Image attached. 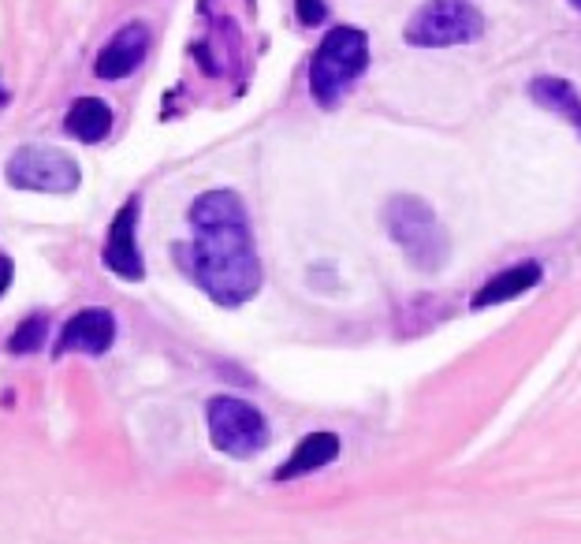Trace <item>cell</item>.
Wrapping results in <instances>:
<instances>
[{
  "label": "cell",
  "instance_id": "cell-18",
  "mask_svg": "<svg viewBox=\"0 0 581 544\" xmlns=\"http://www.w3.org/2000/svg\"><path fill=\"white\" fill-rule=\"evenodd\" d=\"M570 4H574V8H578V12H581V0H570Z\"/></svg>",
  "mask_w": 581,
  "mask_h": 544
},
{
  "label": "cell",
  "instance_id": "cell-12",
  "mask_svg": "<svg viewBox=\"0 0 581 544\" xmlns=\"http://www.w3.org/2000/svg\"><path fill=\"white\" fill-rule=\"evenodd\" d=\"M529 97L548 109L552 116H559L563 123H570L581 135V90L570 79H559V75H537L529 82Z\"/></svg>",
  "mask_w": 581,
  "mask_h": 544
},
{
  "label": "cell",
  "instance_id": "cell-14",
  "mask_svg": "<svg viewBox=\"0 0 581 544\" xmlns=\"http://www.w3.org/2000/svg\"><path fill=\"white\" fill-rule=\"evenodd\" d=\"M45 336H49V317L45 313H34L27 321H19L12 336H8V351L12 354H38L45 347Z\"/></svg>",
  "mask_w": 581,
  "mask_h": 544
},
{
  "label": "cell",
  "instance_id": "cell-2",
  "mask_svg": "<svg viewBox=\"0 0 581 544\" xmlns=\"http://www.w3.org/2000/svg\"><path fill=\"white\" fill-rule=\"evenodd\" d=\"M369 71V38L358 27H332L310 60V97L317 109H336Z\"/></svg>",
  "mask_w": 581,
  "mask_h": 544
},
{
  "label": "cell",
  "instance_id": "cell-7",
  "mask_svg": "<svg viewBox=\"0 0 581 544\" xmlns=\"http://www.w3.org/2000/svg\"><path fill=\"white\" fill-rule=\"evenodd\" d=\"M112 343H116V317L105 306H90V310H79L75 317L64 321L60 336H56L53 358H64V354H109Z\"/></svg>",
  "mask_w": 581,
  "mask_h": 544
},
{
  "label": "cell",
  "instance_id": "cell-17",
  "mask_svg": "<svg viewBox=\"0 0 581 544\" xmlns=\"http://www.w3.org/2000/svg\"><path fill=\"white\" fill-rule=\"evenodd\" d=\"M4 101H8V94H4V90H0V105H4Z\"/></svg>",
  "mask_w": 581,
  "mask_h": 544
},
{
  "label": "cell",
  "instance_id": "cell-15",
  "mask_svg": "<svg viewBox=\"0 0 581 544\" xmlns=\"http://www.w3.org/2000/svg\"><path fill=\"white\" fill-rule=\"evenodd\" d=\"M295 15L302 27H321L328 15V4L325 0H295Z\"/></svg>",
  "mask_w": 581,
  "mask_h": 544
},
{
  "label": "cell",
  "instance_id": "cell-10",
  "mask_svg": "<svg viewBox=\"0 0 581 544\" xmlns=\"http://www.w3.org/2000/svg\"><path fill=\"white\" fill-rule=\"evenodd\" d=\"M544 280V269L537 261H522V265H511V269L496 272V276H488L481 291H473L470 306L473 310H488V306H503V302H514L522 299L526 291Z\"/></svg>",
  "mask_w": 581,
  "mask_h": 544
},
{
  "label": "cell",
  "instance_id": "cell-11",
  "mask_svg": "<svg viewBox=\"0 0 581 544\" xmlns=\"http://www.w3.org/2000/svg\"><path fill=\"white\" fill-rule=\"evenodd\" d=\"M339 459V436L336 433H310L298 440V448L287 455V463L276 470V481H295V477L317 474L328 463Z\"/></svg>",
  "mask_w": 581,
  "mask_h": 544
},
{
  "label": "cell",
  "instance_id": "cell-6",
  "mask_svg": "<svg viewBox=\"0 0 581 544\" xmlns=\"http://www.w3.org/2000/svg\"><path fill=\"white\" fill-rule=\"evenodd\" d=\"M4 176L19 191H41V194H71L79 187V164L68 153L53 146H19L12 161L4 164Z\"/></svg>",
  "mask_w": 581,
  "mask_h": 544
},
{
  "label": "cell",
  "instance_id": "cell-9",
  "mask_svg": "<svg viewBox=\"0 0 581 544\" xmlns=\"http://www.w3.org/2000/svg\"><path fill=\"white\" fill-rule=\"evenodd\" d=\"M149 45H153V34H149L146 23H123L116 34L109 38V45L94 56V75L101 82H120L127 75H135L146 60Z\"/></svg>",
  "mask_w": 581,
  "mask_h": 544
},
{
  "label": "cell",
  "instance_id": "cell-13",
  "mask_svg": "<svg viewBox=\"0 0 581 544\" xmlns=\"http://www.w3.org/2000/svg\"><path fill=\"white\" fill-rule=\"evenodd\" d=\"M64 131H68L71 138L86 142V146L105 142L112 131L109 101H101V97H79V101L68 109V116H64Z\"/></svg>",
  "mask_w": 581,
  "mask_h": 544
},
{
  "label": "cell",
  "instance_id": "cell-4",
  "mask_svg": "<svg viewBox=\"0 0 581 544\" xmlns=\"http://www.w3.org/2000/svg\"><path fill=\"white\" fill-rule=\"evenodd\" d=\"M481 34H485V15L473 0H425L403 27V41L414 49L470 45Z\"/></svg>",
  "mask_w": 581,
  "mask_h": 544
},
{
  "label": "cell",
  "instance_id": "cell-1",
  "mask_svg": "<svg viewBox=\"0 0 581 544\" xmlns=\"http://www.w3.org/2000/svg\"><path fill=\"white\" fill-rule=\"evenodd\" d=\"M190 272L217 306H243L261 291V258L246 205L235 191H205L190 205Z\"/></svg>",
  "mask_w": 581,
  "mask_h": 544
},
{
  "label": "cell",
  "instance_id": "cell-3",
  "mask_svg": "<svg viewBox=\"0 0 581 544\" xmlns=\"http://www.w3.org/2000/svg\"><path fill=\"white\" fill-rule=\"evenodd\" d=\"M384 228L418 272H440L447 261V232L436 209L418 194H392L384 202Z\"/></svg>",
  "mask_w": 581,
  "mask_h": 544
},
{
  "label": "cell",
  "instance_id": "cell-5",
  "mask_svg": "<svg viewBox=\"0 0 581 544\" xmlns=\"http://www.w3.org/2000/svg\"><path fill=\"white\" fill-rule=\"evenodd\" d=\"M205 425H209L213 448L231 459H254L272 440L269 418L239 395H213L205 407Z\"/></svg>",
  "mask_w": 581,
  "mask_h": 544
},
{
  "label": "cell",
  "instance_id": "cell-16",
  "mask_svg": "<svg viewBox=\"0 0 581 544\" xmlns=\"http://www.w3.org/2000/svg\"><path fill=\"white\" fill-rule=\"evenodd\" d=\"M12 276H15V265H12V258L8 254H0V295L12 287Z\"/></svg>",
  "mask_w": 581,
  "mask_h": 544
},
{
  "label": "cell",
  "instance_id": "cell-8",
  "mask_svg": "<svg viewBox=\"0 0 581 544\" xmlns=\"http://www.w3.org/2000/svg\"><path fill=\"white\" fill-rule=\"evenodd\" d=\"M138 205H142L138 194H131L120 205V213H116L109 228V239H105V250H101V261L120 280H131V284H138L146 276V261H142V250H138Z\"/></svg>",
  "mask_w": 581,
  "mask_h": 544
}]
</instances>
